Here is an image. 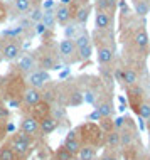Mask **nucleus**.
I'll use <instances>...</instances> for the list:
<instances>
[{
    "label": "nucleus",
    "instance_id": "nucleus-21",
    "mask_svg": "<svg viewBox=\"0 0 150 160\" xmlns=\"http://www.w3.org/2000/svg\"><path fill=\"white\" fill-rule=\"evenodd\" d=\"M62 147L68 150L71 155H76L79 152V148H81V142L78 140V138H64V143Z\"/></svg>",
    "mask_w": 150,
    "mask_h": 160
},
{
    "label": "nucleus",
    "instance_id": "nucleus-20",
    "mask_svg": "<svg viewBox=\"0 0 150 160\" xmlns=\"http://www.w3.org/2000/svg\"><path fill=\"white\" fill-rule=\"evenodd\" d=\"M81 29H83V27H79L78 22H76V24H69V22H68L66 25H64V39H71V41H74L76 36L81 32Z\"/></svg>",
    "mask_w": 150,
    "mask_h": 160
},
{
    "label": "nucleus",
    "instance_id": "nucleus-36",
    "mask_svg": "<svg viewBox=\"0 0 150 160\" xmlns=\"http://www.w3.org/2000/svg\"><path fill=\"white\" fill-rule=\"evenodd\" d=\"M7 118H8V110L3 106H0V122H2V120H7Z\"/></svg>",
    "mask_w": 150,
    "mask_h": 160
},
{
    "label": "nucleus",
    "instance_id": "nucleus-42",
    "mask_svg": "<svg viewBox=\"0 0 150 160\" xmlns=\"http://www.w3.org/2000/svg\"><path fill=\"white\" fill-rule=\"evenodd\" d=\"M3 61V58H2V49H0V62Z\"/></svg>",
    "mask_w": 150,
    "mask_h": 160
},
{
    "label": "nucleus",
    "instance_id": "nucleus-2",
    "mask_svg": "<svg viewBox=\"0 0 150 160\" xmlns=\"http://www.w3.org/2000/svg\"><path fill=\"white\" fill-rule=\"evenodd\" d=\"M3 41L5 42L0 46L3 61H7V62L17 61V59L20 58V54H22V47H20L19 39H3Z\"/></svg>",
    "mask_w": 150,
    "mask_h": 160
},
{
    "label": "nucleus",
    "instance_id": "nucleus-13",
    "mask_svg": "<svg viewBox=\"0 0 150 160\" xmlns=\"http://www.w3.org/2000/svg\"><path fill=\"white\" fill-rule=\"evenodd\" d=\"M89 14H91V7L88 5V3H84V5H79L76 8V12H72V15H74V20L78 22L79 25H84L88 22L89 19Z\"/></svg>",
    "mask_w": 150,
    "mask_h": 160
},
{
    "label": "nucleus",
    "instance_id": "nucleus-33",
    "mask_svg": "<svg viewBox=\"0 0 150 160\" xmlns=\"http://www.w3.org/2000/svg\"><path fill=\"white\" fill-rule=\"evenodd\" d=\"M24 32H25L24 29L17 25V27H12V29H8V31H5V32H3V36H5L7 39H17V37L22 36Z\"/></svg>",
    "mask_w": 150,
    "mask_h": 160
},
{
    "label": "nucleus",
    "instance_id": "nucleus-44",
    "mask_svg": "<svg viewBox=\"0 0 150 160\" xmlns=\"http://www.w3.org/2000/svg\"><path fill=\"white\" fill-rule=\"evenodd\" d=\"M93 160H98V158H93Z\"/></svg>",
    "mask_w": 150,
    "mask_h": 160
},
{
    "label": "nucleus",
    "instance_id": "nucleus-41",
    "mask_svg": "<svg viewBox=\"0 0 150 160\" xmlns=\"http://www.w3.org/2000/svg\"><path fill=\"white\" fill-rule=\"evenodd\" d=\"M145 125H147V128L150 130V116H148V118H147V120H145Z\"/></svg>",
    "mask_w": 150,
    "mask_h": 160
},
{
    "label": "nucleus",
    "instance_id": "nucleus-1",
    "mask_svg": "<svg viewBox=\"0 0 150 160\" xmlns=\"http://www.w3.org/2000/svg\"><path fill=\"white\" fill-rule=\"evenodd\" d=\"M8 145L10 148L15 152L17 157H25L32 152V145H31V140H29V135L25 133H14L12 138L8 140Z\"/></svg>",
    "mask_w": 150,
    "mask_h": 160
},
{
    "label": "nucleus",
    "instance_id": "nucleus-37",
    "mask_svg": "<svg viewBox=\"0 0 150 160\" xmlns=\"http://www.w3.org/2000/svg\"><path fill=\"white\" fill-rule=\"evenodd\" d=\"M100 160H118V158L115 157V155H111L110 152H105V153H103L101 157H100Z\"/></svg>",
    "mask_w": 150,
    "mask_h": 160
},
{
    "label": "nucleus",
    "instance_id": "nucleus-9",
    "mask_svg": "<svg viewBox=\"0 0 150 160\" xmlns=\"http://www.w3.org/2000/svg\"><path fill=\"white\" fill-rule=\"evenodd\" d=\"M54 17H56V24L66 25L71 20V17H72L71 7L69 5H61V3H59V5L54 8Z\"/></svg>",
    "mask_w": 150,
    "mask_h": 160
},
{
    "label": "nucleus",
    "instance_id": "nucleus-11",
    "mask_svg": "<svg viewBox=\"0 0 150 160\" xmlns=\"http://www.w3.org/2000/svg\"><path fill=\"white\" fill-rule=\"evenodd\" d=\"M96 58H98V62H100L101 66H108V64H111L115 59V49H111V47H98Z\"/></svg>",
    "mask_w": 150,
    "mask_h": 160
},
{
    "label": "nucleus",
    "instance_id": "nucleus-35",
    "mask_svg": "<svg viewBox=\"0 0 150 160\" xmlns=\"http://www.w3.org/2000/svg\"><path fill=\"white\" fill-rule=\"evenodd\" d=\"M17 25H19V27H22V29H24V31H25V29H29V27H32V22H31V20H29V19H27V15H25V17H24V19H20V20H19V24H17Z\"/></svg>",
    "mask_w": 150,
    "mask_h": 160
},
{
    "label": "nucleus",
    "instance_id": "nucleus-16",
    "mask_svg": "<svg viewBox=\"0 0 150 160\" xmlns=\"http://www.w3.org/2000/svg\"><path fill=\"white\" fill-rule=\"evenodd\" d=\"M41 22L44 24V27H46V29L52 31L54 25H56V17H54V10H52V8H44V10H42Z\"/></svg>",
    "mask_w": 150,
    "mask_h": 160
},
{
    "label": "nucleus",
    "instance_id": "nucleus-4",
    "mask_svg": "<svg viewBox=\"0 0 150 160\" xmlns=\"http://www.w3.org/2000/svg\"><path fill=\"white\" fill-rule=\"evenodd\" d=\"M49 81H51V74H49V71H44V69H36V71L27 74V84L36 89L46 88V84Z\"/></svg>",
    "mask_w": 150,
    "mask_h": 160
},
{
    "label": "nucleus",
    "instance_id": "nucleus-46",
    "mask_svg": "<svg viewBox=\"0 0 150 160\" xmlns=\"http://www.w3.org/2000/svg\"><path fill=\"white\" fill-rule=\"evenodd\" d=\"M0 123H2V122H0Z\"/></svg>",
    "mask_w": 150,
    "mask_h": 160
},
{
    "label": "nucleus",
    "instance_id": "nucleus-19",
    "mask_svg": "<svg viewBox=\"0 0 150 160\" xmlns=\"http://www.w3.org/2000/svg\"><path fill=\"white\" fill-rule=\"evenodd\" d=\"M148 42H150V39H148L147 31H145V29H140V31L135 34V46L138 47L140 51H145L148 47Z\"/></svg>",
    "mask_w": 150,
    "mask_h": 160
},
{
    "label": "nucleus",
    "instance_id": "nucleus-22",
    "mask_svg": "<svg viewBox=\"0 0 150 160\" xmlns=\"http://www.w3.org/2000/svg\"><path fill=\"white\" fill-rule=\"evenodd\" d=\"M88 44H91V36L88 34L86 29H81V32L74 39V46H76V49H79V47L88 46Z\"/></svg>",
    "mask_w": 150,
    "mask_h": 160
},
{
    "label": "nucleus",
    "instance_id": "nucleus-29",
    "mask_svg": "<svg viewBox=\"0 0 150 160\" xmlns=\"http://www.w3.org/2000/svg\"><path fill=\"white\" fill-rule=\"evenodd\" d=\"M135 12L138 15H148V12H150V7H148V3L145 2V0H135Z\"/></svg>",
    "mask_w": 150,
    "mask_h": 160
},
{
    "label": "nucleus",
    "instance_id": "nucleus-25",
    "mask_svg": "<svg viewBox=\"0 0 150 160\" xmlns=\"http://www.w3.org/2000/svg\"><path fill=\"white\" fill-rule=\"evenodd\" d=\"M76 54H78V61H88L93 54V46L88 44V46L79 47V49H76Z\"/></svg>",
    "mask_w": 150,
    "mask_h": 160
},
{
    "label": "nucleus",
    "instance_id": "nucleus-14",
    "mask_svg": "<svg viewBox=\"0 0 150 160\" xmlns=\"http://www.w3.org/2000/svg\"><path fill=\"white\" fill-rule=\"evenodd\" d=\"M122 83L125 86H128V88L137 86V83H138V74L132 68H123L122 69Z\"/></svg>",
    "mask_w": 150,
    "mask_h": 160
},
{
    "label": "nucleus",
    "instance_id": "nucleus-27",
    "mask_svg": "<svg viewBox=\"0 0 150 160\" xmlns=\"http://www.w3.org/2000/svg\"><path fill=\"white\" fill-rule=\"evenodd\" d=\"M106 145L108 147H118L120 145V132L111 130V132L106 133Z\"/></svg>",
    "mask_w": 150,
    "mask_h": 160
},
{
    "label": "nucleus",
    "instance_id": "nucleus-6",
    "mask_svg": "<svg viewBox=\"0 0 150 160\" xmlns=\"http://www.w3.org/2000/svg\"><path fill=\"white\" fill-rule=\"evenodd\" d=\"M17 66H19V69L22 72H25V74H29V72L36 71L37 69V58L36 54H20V58L17 59Z\"/></svg>",
    "mask_w": 150,
    "mask_h": 160
},
{
    "label": "nucleus",
    "instance_id": "nucleus-32",
    "mask_svg": "<svg viewBox=\"0 0 150 160\" xmlns=\"http://www.w3.org/2000/svg\"><path fill=\"white\" fill-rule=\"evenodd\" d=\"M132 142H133V135H132L130 130L123 128L122 132H120V145H130Z\"/></svg>",
    "mask_w": 150,
    "mask_h": 160
},
{
    "label": "nucleus",
    "instance_id": "nucleus-10",
    "mask_svg": "<svg viewBox=\"0 0 150 160\" xmlns=\"http://www.w3.org/2000/svg\"><path fill=\"white\" fill-rule=\"evenodd\" d=\"M41 89H36V88H31V86H27V88L24 89L22 93V103L25 106H34L37 105V103L41 101Z\"/></svg>",
    "mask_w": 150,
    "mask_h": 160
},
{
    "label": "nucleus",
    "instance_id": "nucleus-30",
    "mask_svg": "<svg viewBox=\"0 0 150 160\" xmlns=\"http://www.w3.org/2000/svg\"><path fill=\"white\" fill-rule=\"evenodd\" d=\"M137 115H138L142 120H147L150 116V103H147V101L140 103L138 108H137Z\"/></svg>",
    "mask_w": 150,
    "mask_h": 160
},
{
    "label": "nucleus",
    "instance_id": "nucleus-31",
    "mask_svg": "<svg viewBox=\"0 0 150 160\" xmlns=\"http://www.w3.org/2000/svg\"><path fill=\"white\" fill-rule=\"evenodd\" d=\"M72 157H74V155H71L64 147H59L54 152V160H72Z\"/></svg>",
    "mask_w": 150,
    "mask_h": 160
},
{
    "label": "nucleus",
    "instance_id": "nucleus-5",
    "mask_svg": "<svg viewBox=\"0 0 150 160\" xmlns=\"http://www.w3.org/2000/svg\"><path fill=\"white\" fill-rule=\"evenodd\" d=\"M37 58V69H44V71H49V69H61V64L56 62V56L51 52L49 49H44V52H41Z\"/></svg>",
    "mask_w": 150,
    "mask_h": 160
},
{
    "label": "nucleus",
    "instance_id": "nucleus-39",
    "mask_svg": "<svg viewBox=\"0 0 150 160\" xmlns=\"http://www.w3.org/2000/svg\"><path fill=\"white\" fill-rule=\"evenodd\" d=\"M115 76H117V79H118V81H122V69H118V71L115 72Z\"/></svg>",
    "mask_w": 150,
    "mask_h": 160
},
{
    "label": "nucleus",
    "instance_id": "nucleus-24",
    "mask_svg": "<svg viewBox=\"0 0 150 160\" xmlns=\"http://www.w3.org/2000/svg\"><path fill=\"white\" fill-rule=\"evenodd\" d=\"M0 160H17L15 152L10 148V145H8V143L0 147Z\"/></svg>",
    "mask_w": 150,
    "mask_h": 160
},
{
    "label": "nucleus",
    "instance_id": "nucleus-18",
    "mask_svg": "<svg viewBox=\"0 0 150 160\" xmlns=\"http://www.w3.org/2000/svg\"><path fill=\"white\" fill-rule=\"evenodd\" d=\"M96 111L101 118H108V116L113 115V105H111V101H108V99H103V101H100L96 105Z\"/></svg>",
    "mask_w": 150,
    "mask_h": 160
},
{
    "label": "nucleus",
    "instance_id": "nucleus-12",
    "mask_svg": "<svg viewBox=\"0 0 150 160\" xmlns=\"http://www.w3.org/2000/svg\"><path fill=\"white\" fill-rule=\"evenodd\" d=\"M59 122H56L52 116H44V118L39 120V133L42 135H49V133H52L56 128H58Z\"/></svg>",
    "mask_w": 150,
    "mask_h": 160
},
{
    "label": "nucleus",
    "instance_id": "nucleus-43",
    "mask_svg": "<svg viewBox=\"0 0 150 160\" xmlns=\"http://www.w3.org/2000/svg\"><path fill=\"white\" fill-rule=\"evenodd\" d=\"M148 54H150V42H148Z\"/></svg>",
    "mask_w": 150,
    "mask_h": 160
},
{
    "label": "nucleus",
    "instance_id": "nucleus-23",
    "mask_svg": "<svg viewBox=\"0 0 150 160\" xmlns=\"http://www.w3.org/2000/svg\"><path fill=\"white\" fill-rule=\"evenodd\" d=\"M12 5L19 14H27L32 7V0H12Z\"/></svg>",
    "mask_w": 150,
    "mask_h": 160
},
{
    "label": "nucleus",
    "instance_id": "nucleus-7",
    "mask_svg": "<svg viewBox=\"0 0 150 160\" xmlns=\"http://www.w3.org/2000/svg\"><path fill=\"white\" fill-rule=\"evenodd\" d=\"M95 27L96 31H113V15L103 10L95 12Z\"/></svg>",
    "mask_w": 150,
    "mask_h": 160
},
{
    "label": "nucleus",
    "instance_id": "nucleus-26",
    "mask_svg": "<svg viewBox=\"0 0 150 160\" xmlns=\"http://www.w3.org/2000/svg\"><path fill=\"white\" fill-rule=\"evenodd\" d=\"M24 15H27V19L31 20L32 24H37V22H41V17H42V8L41 7H31V10L27 12V14H24Z\"/></svg>",
    "mask_w": 150,
    "mask_h": 160
},
{
    "label": "nucleus",
    "instance_id": "nucleus-3",
    "mask_svg": "<svg viewBox=\"0 0 150 160\" xmlns=\"http://www.w3.org/2000/svg\"><path fill=\"white\" fill-rule=\"evenodd\" d=\"M58 51H59V56L64 62H76L78 61V54H76V46H74V41L71 39H62L58 46Z\"/></svg>",
    "mask_w": 150,
    "mask_h": 160
},
{
    "label": "nucleus",
    "instance_id": "nucleus-34",
    "mask_svg": "<svg viewBox=\"0 0 150 160\" xmlns=\"http://www.w3.org/2000/svg\"><path fill=\"white\" fill-rule=\"evenodd\" d=\"M83 103V94H81L79 91H74L69 96V105L71 106H78V105H81Z\"/></svg>",
    "mask_w": 150,
    "mask_h": 160
},
{
    "label": "nucleus",
    "instance_id": "nucleus-28",
    "mask_svg": "<svg viewBox=\"0 0 150 160\" xmlns=\"http://www.w3.org/2000/svg\"><path fill=\"white\" fill-rule=\"evenodd\" d=\"M49 116H52L56 122H61V120L66 118V110L62 106H52L49 110Z\"/></svg>",
    "mask_w": 150,
    "mask_h": 160
},
{
    "label": "nucleus",
    "instance_id": "nucleus-38",
    "mask_svg": "<svg viewBox=\"0 0 150 160\" xmlns=\"http://www.w3.org/2000/svg\"><path fill=\"white\" fill-rule=\"evenodd\" d=\"M123 122H125V118H118L117 122H115V127H117V128H122V125H123Z\"/></svg>",
    "mask_w": 150,
    "mask_h": 160
},
{
    "label": "nucleus",
    "instance_id": "nucleus-45",
    "mask_svg": "<svg viewBox=\"0 0 150 160\" xmlns=\"http://www.w3.org/2000/svg\"><path fill=\"white\" fill-rule=\"evenodd\" d=\"M148 15H150V12H148Z\"/></svg>",
    "mask_w": 150,
    "mask_h": 160
},
{
    "label": "nucleus",
    "instance_id": "nucleus-17",
    "mask_svg": "<svg viewBox=\"0 0 150 160\" xmlns=\"http://www.w3.org/2000/svg\"><path fill=\"white\" fill-rule=\"evenodd\" d=\"M76 157H78V160H93L96 157V148L93 145H81Z\"/></svg>",
    "mask_w": 150,
    "mask_h": 160
},
{
    "label": "nucleus",
    "instance_id": "nucleus-8",
    "mask_svg": "<svg viewBox=\"0 0 150 160\" xmlns=\"http://www.w3.org/2000/svg\"><path fill=\"white\" fill-rule=\"evenodd\" d=\"M20 132L25 135H37L39 133V120L36 116H24L20 122Z\"/></svg>",
    "mask_w": 150,
    "mask_h": 160
},
{
    "label": "nucleus",
    "instance_id": "nucleus-15",
    "mask_svg": "<svg viewBox=\"0 0 150 160\" xmlns=\"http://www.w3.org/2000/svg\"><path fill=\"white\" fill-rule=\"evenodd\" d=\"M95 5H96V10H103L106 14H111L115 15L117 12V0H95Z\"/></svg>",
    "mask_w": 150,
    "mask_h": 160
},
{
    "label": "nucleus",
    "instance_id": "nucleus-40",
    "mask_svg": "<svg viewBox=\"0 0 150 160\" xmlns=\"http://www.w3.org/2000/svg\"><path fill=\"white\" fill-rule=\"evenodd\" d=\"M72 0H61V5H69Z\"/></svg>",
    "mask_w": 150,
    "mask_h": 160
}]
</instances>
